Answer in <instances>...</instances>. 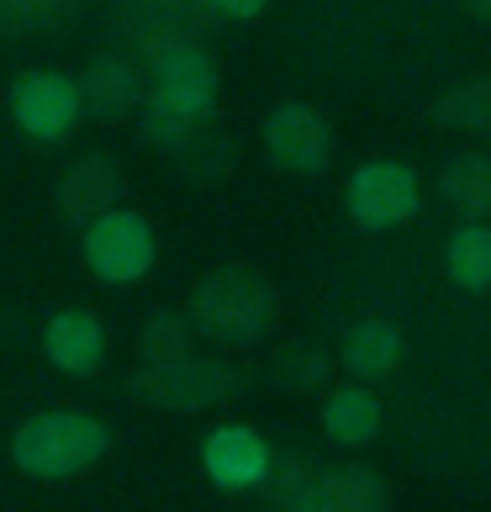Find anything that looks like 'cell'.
<instances>
[{
    "label": "cell",
    "instance_id": "4fadbf2b",
    "mask_svg": "<svg viewBox=\"0 0 491 512\" xmlns=\"http://www.w3.org/2000/svg\"><path fill=\"white\" fill-rule=\"evenodd\" d=\"M43 354H48V365L64 370V375H90V370H101V359H106V328L80 307L53 312L48 328H43Z\"/></svg>",
    "mask_w": 491,
    "mask_h": 512
},
{
    "label": "cell",
    "instance_id": "277c9868",
    "mask_svg": "<svg viewBox=\"0 0 491 512\" xmlns=\"http://www.w3.org/2000/svg\"><path fill=\"white\" fill-rule=\"evenodd\" d=\"M80 233H85V264L106 286H132V280L154 270V254H159L154 227H148V217L127 212V206H111Z\"/></svg>",
    "mask_w": 491,
    "mask_h": 512
},
{
    "label": "cell",
    "instance_id": "5b68a950",
    "mask_svg": "<svg viewBox=\"0 0 491 512\" xmlns=\"http://www.w3.org/2000/svg\"><path fill=\"white\" fill-rule=\"evenodd\" d=\"M6 106H11V122L22 127L27 138L59 143L74 132V122H80V85L59 69H27L11 80Z\"/></svg>",
    "mask_w": 491,
    "mask_h": 512
},
{
    "label": "cell",
    "instance_id": "7a4b0ae2",
    "mask_svg": "<svg viewBox=\"0 0 491 512\" xmlns=\"http://www.w3.org/2000/svg\"><path fill=\"white\" fill-rule=\"evenodd\" d=\"M111 449V433L101 417L90 412H37L16 428L11 439V460L37 481H64L80 476Z\"/></svg>",
    "mask_w": 491,
    "mask_h": 512
},
{
    "label": "cell",
    "instance_id": "9a60e30c",
    "mask_svg": "<svg viewBox=\"0 0 491 512\" xmlns=\"http://www.w3.org/2000/svg\"><path fill=\"white\" fill-rule=\"evenodd\" d=\"M338 359H344V370L360 375V381H381V375L396 370V359H402V333H396L391 322H381V317H365V322H354V328L344 333Z\"/></svg>",
    "mask_w": 491,
    "mask_h": 512
},
{
    "label": "cell",
    "instance_id": "52a82bcc",
    "mask_svg": "<svg viewBox=\"0 0 491 512\" xmlns=\"http://www.w3.org/2000/svg\"><path fill=\"white\" fill-rule=\"evenodd\" d=\"M264 138V154H270L286 175H323L328 159H333V127L317 106L307 101H286L275 106L259 127Z\"/></svg>",
    "mask_w": 491,
    "mask_h": 512
},
{
    "label": "cell",
    "instance_id": "ffe728a7",
    "mask_svg": "<svg viewBox=\"0 0 491 512\" xmlns=\"http://www.w3.org/2000/svg\"><path fill=\"white\" fill-rule=\"evenodd\" d=\"M433 122L491 138V74H476V80H465V85H449L444 96L433 101Z\"/></svg>",
    "mask_w": 491,
    "mask_h": 512
},
{
    "label": "cell",
    "instance_id": "2e32d148",
    "mask_svg": "<svg viewBox=\"0 0 491 512\" xmlns=\"http://www.w3.org/2000/svg\"><path fill=\"white\" fill-rule=\"evenodd\" d=\"M323 428L333 444H349L360 449L381 433V402L365 391V386H338L328 402H323Z\"/></svg>",
    "mask_w": 491,
    "mask_h": 512
},
{
    "label": "cell",
    "instance_id": "d6986e66",
    "mask_svg": "<svg viewBox=\"0 0 491 512\" xmlns=\"http://www.w3.org/2000/svg\"><path fill=\"white\" fill-rule=\"evenodd\" d=\"M175 164H180L191 180H201V185H212V180L228 175V169H233V143L217 132V117H201V122L191 127V138L175 148Z\"/></svg>",
    "mask_w": 491,
    "mask_h": 512
},
{
    "label": "cell",
    "instance_id": "603a6c76",
    "mask_svg": "<svg viewBox=\"0 0 491 512\" xmlns=\"http://www.w3.org/2000/svg\"><path fill=\"white\" fill-rule=\"evenodd\" d=\"M217 16H228V22H254V16L270 6V0H206Z\"/></svg>",
    "mask_w": 491,
    "mask_h": 512
},
{
    "label": "cell",
    "instance_id": "7c38bea8",
    "mask_svg": "<svg viewBox=\"0 0 491 512\" xmlns=\"http://www.w3.org/2000/svg\"><path fill=\"white\" fill-rule=\"evenodd\" d=\"M74 85H80V111H90L101 122H117L143 106V80L127 53H96Z\"/></svg>",
    "mask_w": 491,
    "mask_h": 512
},
{
    "label": "cell",
    "instance_id": "ac0fdd59",
    "mask_svg": "<svg viewBox=\"0 0 491 512\" xmlns=\"http://www.w3.org/2000/svg\"><path fill=\"white\" fill-rule=\"evenodd\" d=\"M333 375V359L323 344H307V338H296V344H280L270 354V381L280 391H323Z\"/></svg>",
    "mask_w": 491,
    "mask_h": 512
},
{
    "label": "cell",
    "instance_id": "30bf717a",
    "mask_svg": "<svg viewBox=\"0 0 491 512\" xmlns=\"http://www.w3.org/2000/svg\"><path fill=\"white\" fill-rule=\"evenodd\" d=\"M53 206L69 227H90L101 212L122 206V169L111 154H80L64 175H59V191H53Z\"/></svg>",
    "mask_w": 491,
    "mask_h": 512
},
{
    "label": "cell",
    "instance_id": "8992f818",
    "mask_svg": "<svg viewBox=\"0 0 491 512\" xmlns=\"http://www.w3.org/2000/svg\"><path fill=\"white\" fill-rule=\"evenodd\" d=\"M418 175L396 159H370L349 175V191H344V206L349 217L365 227V233H391L402 227L412 212H418Z\"/></svg>",
    "mask_w": 491,
    "mask_h": 512
},
{
    "label": "cell",
    "instance_id": "3957f363",
    "mask_svg": "<svg viewBox=\"0 0 491 512\" xmlns=\"http://www.w3.org/2000/svg\"><path fill=\"white\" fill-rule=\"evenodd\" d=\"M127 391L159 412H206L238 391V370L222 365V359H206V354L143 359V370H132Z\"/></svg>",
    "mask_w": 491,
    "mask_h": 512
},
{
    "label": "cell",
    "instance_id": "cb8c5ba5",
    "mask_svg": "<svg viewBox=\"0 0 491 512\" xmlns=\"http://www.w3.org/2000/svg\"><path fill=\"white\" fill-rule=\"evenodd\" d=\"M470 22H491V0H460Z\"/></svg>",
    "mask_w": 491,
    "mask_h": 512
},
{
    "label": "cell",
    "instance_id": "8fae6325",
    "mask_svg": "<svg viewBox=\"0 0 491 512\" xmlns=\"http://www.w3.org/2000/svg\"><path fill=\"white\" fill-rule=\"evenodd\" d=\"M270 454H275V449L264 444L254 428L228 423V428H212V433H206L201 465H206V476H212V486H222V491H249V486H259L264 476H270Z\"/></svg>",
    "mask_w": 491,
    "mask_h": 512
},
{
    "label": "cell",
    "instance_id": "5bb4252c",
    "mask_svg": "<svg viewBox=\"0 0 491 512\" xmlns=\"http://www.w3.org/2000/svg\"><path fill=\"white\" fill-rule=\"evenodd\" d=\"M439 196L460 222H491V154L465 148L439 169Z\"/></svg>",
    "mask_w": 491,
    "mask_h": 512
},
{
    "label": "cell",
    "instance_id": "7402d4cb",
    "mask_svg": "<svg viewBox=\"0 0 491 512\" xmlns=\"http://www.w3.org/2000/svg\"><path fill=\"white\" fill-rule=\"evenodd\" d=\"M143 138L159 148V154H175V148L191 138V127L201 122V117H185V111H175L169 101H159V96H143Z\"/></svg>",
    "mask_w": 491,
    "mask_h": 512
},
{
    "label": "cell",
    "instance_id": "ba28073f",
    "mask_svg": "<svg viewBox=\"0 0 491 512\" xmlns=\"http://www.w3.org/2000/svg\"><path fill=\"white\" fill-rule=\"evenodd\" d=\"M270 512H391V491L370 465H323L301 491L275 497Z\"/></svg>",
    "mask_w": 491,
    "mask_h": 512
},
{
    "label": "cell",
    "instance_id": "6da1fadb",
    "mask_svg": "<svg viewBox=\"0 0 491 512\" xmlns=\"http://www.w3.org/2000/svg\"><path fill=\"white\" fill-rule=\"evenodd\" d=\"M185 317H191L196 338H212V344H254L275 322V291L249 264H222V270L196 280L191 301H185Z\"/></svg>",
    "mask_w": 491,
    "mask_h": 512
},
{
    "label": "cell",
    "instance_id": "e0dca14e",
    "mask_svg": "<svg viewBox=\"0 0 491 512\" xmlns=\"http://www.w3.org/2000/svg\"><path fill=\"white\" fill-rule=\"evenodd\" d=\"M444 270L460 291H491V222H460L449 233Z\"/></svg>",
    "mask_w": 491,
    "mask_h": 512
},
{
    "label": "cell",
    "instance_id": "44dd1931",
    "mask_svg": "<svg viewBox=\"0 0 491 512\" xmlns=\"http://www.w3.org/2000/svg\"><path fill=\"white\" fill-rule=\"evenodd\" d=\"M143 359H180V354H191V344H196V328H191V317L185 312H154L143 322Z\"/></svg>",
    "mask_w": 491,
    "mask_h": 512
},
{
    "label": "cell",
    "instance_id": "9c48e42d",
    "mask_svg": "<svg viewBox=\"0 0 491 512\" xmlns=\"http://www.w3.org/2000/svg\"><path fill=\"white\" fill-rule=\"evenodd\" d=\"M217 90H222V74H217L212 53H201L191 43L159 53V64H154V96L159 101H169L185 117H217Z\"/></svg>",
    "mask_w": 491,
    "mask_h": 512
}]
</instances>
